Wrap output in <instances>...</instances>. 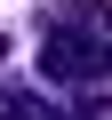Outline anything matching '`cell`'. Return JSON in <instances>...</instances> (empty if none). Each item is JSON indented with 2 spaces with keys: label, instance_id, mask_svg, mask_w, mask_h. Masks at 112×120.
Masks as SVG:
<instances>
[{
  "label": "cell",
  "instance_id": "1",
  "mask_svg": "<svg viewBox=\"0 0 112 120\" xmlns=\"http://www.w3.org/2000/svg\"><path fill=\"white\" fill-rule=\"evenodd\" d=\"M40 72H48V80H64V88H88V80L112 72V40H104V32H48Z\"/></svg>",
  "mask_w": 112,
  "mask_h": 120
},
{
  "label": "cell",
  "instance_id": "2",
  "mask_svg": "<svg viewBox=\"0 0 112 120\" xmlns=\"http://www.w3.org/2000/svg\"><path fill=\"white\" fill-rule=\"evenodd\" d=\"M48 32H112V0H64L48 16Z\"/></svg>",
  "mask_w": 112,
  "mask_h": 120
},
{
  "label": "cell",
  "instance_id": "3",
  "mask_svg": "<svg viewBox=\"0 0 112 120\" xmlns=\"http://www.w3.org/2000/svg\"><path fill=\"white\" fill-rule=\"evenodd\" d=\"M0 120H64V104H48L32 88H8V96H0Z\"/></svg>",
  "mask_w": 112,
  "mask_h": 120
}]
</instances>
